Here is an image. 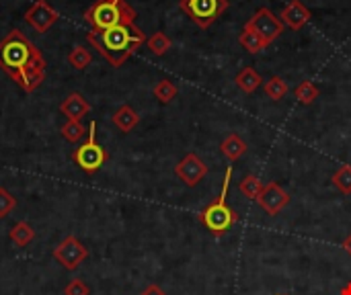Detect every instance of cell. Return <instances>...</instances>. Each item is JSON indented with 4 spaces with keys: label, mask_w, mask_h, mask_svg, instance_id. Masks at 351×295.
Listing matches in <instances>:
<instances>
[{
    "label": "cell",
    "mask_w": 351,
    "mask_h": 295,
    "mask_svg": "<svg viewBox=\"0 0 351 295\" xmlns=\"http://www.w3.org/2000/svg\"><path fill=\"white\" fill-rule=\"evenodd\" d=\"M146 45H148V49H150L154 55H165V53L171 49L173 41H171V37H169L167 33L156 31V33H152V35L146 39Z\"/></svg>",
    "instance_id": "obj_20"
},
{
    "label": "cell",
    "mask_w": 351,
    "mask_h": 295,
    "mask_svg": "<svg viewBox=\"0 0 351 295\" xmlns=\"http://www.w3.org/2000/svg\"><path fill=\"white\" fill-rule=\"evenodd\" d=\"M234 82H237L239 88H241L243 92H247V94H251V92H255L259 86H263L261 74H259L255 68H251V66H245V68L237 74Z\"/></svg>",
    "instance_id": "obj_15"
},
{
    "label": "cell",
    "mask_w": 351,
    "mask_h": 295,
    "mask_svg": "<svg viewBox=\"0 0 351 295\" xmlns=\"http://www.w3.org/2000/svg\"><path fill=\"white\" fill-rule=\"evenodd\" d=\"M88 111H90V105L80 92H70L64 99V103L60 105V113L66 119H72V121H80L84 115H88Z\"/></svg>",
    "instance_id": "obj_13"
},
{
    "label": "cell",
    "mask_w": 351,
    "mask_h": 295,
    "mask_svg": "<svg viewBox=\"0 0 351 295\" xmlns=\"http://www.w3.org/2000/svg\"><path fill=\"white\" fill-rule=\"evenodd\" d=\"M239 41H241V45L249 53H259V51H263L267 47V41L259 33H255L253 29H249V27H243V31L239 35Z\"/></svg>",
    "instance_id": "obj_18"
},
{
    "label": "cell",
    "mask_w": 351,
    "mask_h": 295,
    "mask_svg": "<svg viewBox=\"0 0 351 295\" xmlns=\"http://www.w3.org/2000/svg\"><path fill=\"white\" fill-rule=\"evenodd\" d=\"M294 97H296L298 103H302V105H313V103L319 99V88L315 86V82L304 80V82H300V84L294 88Z\"/></svg>",
    "instance_id": "obj_23"
},
{
    "label": "cell",
    "mask_w": 351,
    "mask_h": 295,
    "mask_svg": "<svg viewBox=\"0 0 351 295\" xmlns=\"http://www.w3.org/2000/svg\"><path fill=\"white\" fill-rule=\"evenodd\" d=\"M136 16L138 12L130 6L128 0H97L84 12V21L93 27V31H103L117 25H132Z\"/></svg>",
    "instance_id": "obj_3"
},
{
    "label": "cell",
    "mask_w": 351,
    "mask_h": 295,
    "mask_svg": "<svg viewBox=\"0 0 351 295\" xmlns=\"http://www.w3.org/2000/svg\"><path fill=\"white\" fill-rule=\"evenodd\" d=\"M111 121H113V125H115L121 133H130V131L140 123V115L136 113L134 107L121 105V107L111 115Z\"/></svg>",
    "instance_id": "obj_14"
},
{
    "label": "cell",
    "mask_w": 351,
    "mask_h": 295,
    "mask_svg": "<svg viewBox=\"0 0 351 295\" xmlns=\"http://www.w3.org/2000/svg\"><path fill=\"white\" fill-rule=\"evenodd\" d=\"M333 185L335 189H339L343 195H351V166L350 164H343L337 168V172L333 175Z\"/></svg>",
    "instance_id": "obj_24"
},
{
    "label": "cell",
    "mask_w": 351,
    "mask_h": 295,
    "mask_svg": "<svg viewBox=\"0 0 351 295\" xmlns=\"http://www.w3.org/2000/svg\"><path fill=\"white\" fill-rule=\"evenodd\" d=\"M177 94H179V90H177V86H175L171 80H160V82L154 86V97H156L162 105L171 103Z\"/></svg>",
    "instance_id": "obj_26"
},
{
    "label": "cell",
    "mask_w": 351,
    "mask_h": 295,
    "mask_svg": "<svg viewBox=\"0 0 351 295\" xmlns=\"http://www.w3.org/2000/svg\"><path fill=\"white\" fill-rule=\"evenodd\" d=\"M90 62H93V55H90V51H88L86 47H82V45L72 47L70 53H68V64H70L74 70H84V68L90 66Z\"/></svg>",
    "instance_id": "obj_22"
},
{
    "label": "cell",
    "mask_w": 351,
    "mask_h": 295,
    "mask_svg": "<svg viewBox=\"0 0 351 295\" xmlns=\"http://www.w3.org/2000/svg\"><path fill=\"white\" fill-rule=\"evenodd\" d=\"M245 27H249V29H253L255 33H259V35L267 41V45L274 43V41L284 33V29H286V25L282 23V18L276 16L274 10L267 8V6L257 8V10L253 12V16L245 23Z\"/></svg>",
    "instance_id": "obj_7"
},
{
    "label": "cell",
    "mask_w": 351,
    "mask_h": 295,
    "mask_svg": "<svg viewBox=\"0 0 351 295\" xmlns=\"http://www.w3.org/2000/svg\"><path fill=\"white\" fill-rule=\"evenodd\" d=\"M0 70L25 92H33L45 78V60L35 43H31L19 29H12L0 41Z\"/></svg>",
    "instance_id": "obj_1"
},
{
    "label": "cell",
    "mask_w": 351,
    "mask_h": 295,
    "mask_svg": "<svg viewBox=\"0 0 351 295\" xmlns=\"http://www.w3.org/2000/svg\"><path fill=\"white\" fill-rule=\"evenodd\" d=\"M140 295H167V294H165V290H162V287H158V285H154V283H152V285H148V287H146V290H144Z\"/></svg>",
    "instance_id": "obj_29"
},
{
    "label": "cell",
    "mask_w": 351,
    "mask_h": 295,
    "mask_svg": "<svg viewBox=\"0 0 351 295\" xmlns=\"http://www.w3.org/2000/svg\"><path fill=\"white\" fill-rule=\"evenodd\" d=\"M339 295H351V283H348V285L339 292Z\"/></svg>",
    "instance_id": "obj_31"
},
{
    "label": "cell",
    "mask_w": 351,
    "mask_h": 295,
    "mask_svg": "<svg viewBox=\"0 0 351 295\" xmlns=\"http://www.w3.org/2000/svg\"><path fill=\"white\" fill-rule=\"evenodd\" d=\"M276 295H286V294H276Z\"/></svg>",
    "instance_id": "obj_32"
},
{
    "label": "cell",
    "mask_w": 351,
    "mask_h": 295,
    "mask_svg": "<svg viewBox=\"0 0 351 295\" xmlns=\"http://www.w3.org/2000/svg\"><path fill=\"white\" fill-rule=\"evenodd\" d=\"M8 238H10V242H12L14 246L25 248V246H29V244L33 242L35 230L31 228L29 222H16V224L8 230Z\"/></svg>",
    "instance_id": "obj_17"
},
{
    "label": "cell",
    "mask_w": 351,
    "mask_h": 295,
    "mask_svg": "<svg viewBox=\"0 0 351 295\" xmlns=\"http://www.w3.org/2000/svg\"><path fill=\"white\" fill-rule=\"evenodd\" d=\"M88 257V248L76 238V236H66L56 248H53V259L56 263L66 269V271H76Z\"/></svg>",
    "instance_id": "obj_8"
},
{
    "label": "cell",
    "mask_w": 351,
    "mask_h": 295,
    "mask_svg": "<svg viewBox=\"0 0 351 295\" xmlns=\"http://www.w3.org/2000/svg\"><path fill=\"white\" fill-rule=\"evenodd\" d=\"M343 251H346V253L351 257V234L346 238V242H343Z\"/></svg>",
    "instance_id": "obj_30"
},
{
    "label": "cell",
    "mask_w": 351,
    "mask_h": 295,
    "mask_svg": "<svg viewBox=\"0 0 351 295\" xmlns=\"http://www.w3.org/2000/svg\"><path fill=\"white\" fill-rule=\"evenodd\" d=\"M72 160L86 175L99 172L103 168V164L109 160L107 150L97 142V121L88 123V138L72 152Z\"/></svg>",
    "instance_id": "obj_5"
},
{
    "label": "cell",
    "mask_w": 351,
    "mask_h": 295,
    "mask_svg": "<svg viewBox=\"0 0 351 295\" xmlns=\"http://www.w3.org/2000/svg\"><path fill=\"white\" fill-rule=\"evenodd\" d=\"M146 35L136 23L132 25H117L103 31H90L86 41L113 66H123L142 45H146Z\"/></svg>",
    "instance_id": "obj_2"
},
{
    "label": "cell",
    "mask_w": 351,
    "mask_h": 295,
    "mask_svg": "<svg viewBox=\"0 0 351 295\" xmlns=\"http://www.w3.org/2000/svg\"><path fill=\"white\" fill-rule=\"evenodd\" d=\"M230 179H232V168H226L224 172V183H222V191L220 195L199 214V222L214 234V236H224L237 222L239 216L230 209L228 205V187H230Z\"/></svg>",
    "instance_id": "obj_4"
},
{
    "label": "cell",
    "mask_w": 351,
    "mask_h": 295,
    "mask_svg": "<svg viewBox=\"0 0 351 295\" xmlns=\"http://www.w3.org/2000/svg\"><path fill=\"white\" fill-rule=\"evenodd\" d=\"M239 189H241V193H243L245 197H249V199H255V201H257V197H259V195H261V191H263V183H261L257 177L249 175V177H245V179L241 181Z\"/></svg>",
    "instance_id": "obj_25"
},
{
    "label": "cell",
    "mask_w": 351,
    "mask_h": 295,
    "mask_svg": "<svg viewBox=\"0 0 351 295\" xmlns=\"http://www.w3.org/2000/svg\"><path fill=\"white\" fill-rule=\"evenodd\" d=\"M220 150H222V154H224L230 162H237L239 158H243V156L247 154L249 146H247V142H245L241 136L230 133V136L220 144Z\"/></svg>",
    "instance_id": "obj_16"
},
{
    "label": "cell",
    "mask_w": 351,
    "mask_h": 295,
    "mask_svg": "<svg viewBox=\"0 0 351 295\" xmlns=\"http://www.w3.org/2000/svg\"><path fill=\"white\" fill-rule=\"evenodd\" d=\"M64 295H90V287L82 279H72L64 287Z\"/></svg>",
    "instance_id": "obj_28"
},
{
    "label": "cell",
    "mask_w": 351,
    "mask_h": 295,
    "mask_svg": "<svg viewBox=\"0 0 351 295\" xmlns=\"http://www.w3.org/2000/svg\"><path fill=\"white\" fill-rule=\"evenodd\" d=\"M60 133H62V138H64L66 142L76 144V142H80V140L88 133V127H84L82 121H72V119H68V121L62 125Z\"/></svg>",
    "instance_id": "obj_19"
},
{
    "label": "cell",
    "mask_w": 351,
    "mask_h": 295,
    "mask_svg": "<svg viewBox=\"0 0 351 295\" xmlns=\"http://www.w3.org/2000/svg\"><path fill=\"white\" fill-rule=\"evenodd\" d=\"M257 203L269 216H278L290 203V195L278 183H267V185H263V191L257 197Z\"/></svg>",
    "instance_id": "obj_11"
},
{
    "label": "cell",
    "mask_w": 351,
    "mask_h": 295,
    "mask_svg": "<svg viewBox=\"0 0 351 295\" xmlns=\"http://www.w3.org/2000/svg\"><path fill=\"white\" fill-rule=\"evenodd\" d=\"M280 18H282V23H284L286 27H290L292 31H300V29L313 18V12H311V8H308L306 4H302L300 0H290V2L284 6Z\"/></svg>",
    "instance_id": "obj_12"
},
{
    "label": "cell",
    "mask_w": 351,
    "mask_h": 295,
    "mask_svg": "<svg viewBox=\"0 0 351 295\" xmlns=\"http://www.w3.org/2000/svg\"><path fill=\"white\" fill-rule=\"evenodd\" d=\"M14 207H16V199L10 195V191H8V189L0 187V220L8 218V216H10V211H12Z\"/></svg>",
    "instance_id": "obj_27"
},
{
    "label": "cell",
    "mask_w": 351,
    "mask_h": 295,
    "mask_svg": "<svg viewBox=\"0 0 351 295\" xmlns=\"http://www.w3.org/2000/svg\"><path fill=\"white\" fill-rule=\"evenodd\" d=\"M175 175L187 185V187H197L204 177L208 175V164L197 156V154H187L177 166H175Z\"/></svg>",
    "instance_id": "obj_10"
},
{
    "label": "cell",
    "mask_w": 351,
    "mask_h": 295,
    "mask_svg": "<svg viewBox=\"0 0 351 295\" xmlns=\"http://www.w3.org/2000/svg\"><path fill=\"white\" fill-rule=\"evenodd\" d=\"M263 90L271 101H282L288 94V82L280 76H271L267 82H263Z\"/></svg>",
    "instance_id": "obj_21"
},
{
    "label": "cell",
    "mask_w": 351,
    "mask_h": 295,
    "mask_svg": "<svg viewBox=\"0 0 351 295\" xmlns=\"http://www.w3.org/2000/svg\"><path fill=\"white\" fill-rule=\"evenodd\" d=\"M179 8L197 27L208 29L228 10V0H179Z\"/></svg>",
    "instance_id": "obj_6"
},
{
    "label": "cell",
    "mask_w": 351,
    "mask_h": 295,
    "mask_svg": "<svg viewBox=\"0 0 351 295\" xmlns=\"http://www.w3.org/2000/svg\"><path fill=\"white\" fill-rule=\"evenodd\" d=\"M60 14L58 10L47 2V0H37L31 4V8L25 12V23L35 31V33H47L58 23Z\"/></svg>",
    "instance_id": "obj_9"
}]
</instances>
